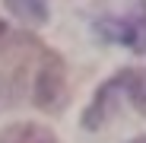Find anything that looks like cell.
<instances>
[{
	"instance_id": "1",
	"label": "cell",
	"mask_w": 146,
	"mask_h": 143,
	"mask_svg": "<svg viewBox=\"0 0 146 143\" xmlns=\"http://www.w3.org/2000/svg\"><path fill=\"white\" fill-rule=\"evenodd\" d=\"M124 99L130 102L143 118H146V67H130V70H121V73H114L111 80H105L99 86V92H95L92 105L86 108L83 114V127L86 130H95L105 124V118L114 111V102Z\"/></svg>"
},
{
	"instance_id": "3",
	"label": "cell",
	"mask_w": 146,
	"mask_h": 143,
	"mask_svg": "<svg viewBox=\"0 0 146 143\" xmlns=\"http://www.w3.org/2000/svg\"><path fill=\"white\" fill-rule=\"evenodd\" d=\"M95 32L105 41H117L124 48L146 54V10H137L130 16H105L95 22Z\"/></svg>"
},
{
	"instance_id": "7",
	"label": "cell",
	"mask_w": 146,
	"mask_h": 143,
	"mask_svg": "<svg viewBox=\"0 0 146 143\" xmlns=\"http://www.w3.org/2000/svg\"><path fill=\"white\" fill-rule=\"evenodd\" d=\"M130 143H146V137H137V140H130Z\"/></svg>"
},
{
	"instance_id": "4",
	"label": "cell",
	"mask_w": 146,
	"mask_h": 143,
	"mask_svg": "<svg viewBox=\"0 0 146 143\" xmlns=\"http://www.w3.org/2000/svg\"><path fill=\"white\" fill-rule=\"evenodd\" d=\"M0 143H57V137L41 124H13L0 134Z\"/></svg>"
},
{
	"instance_id": "6",
	"label": "cell",
	"mask_w": 146,
	"mask_h": 143,
	"mask_svg": "<svg viewBox=\"0 0 146 143\" xmlns=\"http://www.w3.org/2000/svg\"><path fill=\"white\" fill-rule=\"evenodd\" d=\"M7 35H10V29H7V22H3V19H0V41H3Z\"/></svg>"
},
{
	"instance_id": "5",
	"label": "cell",
	"mask_w": 146,
	"mask_h": 143,
	"mask_svg": "<svg viewBox=\"0 0 146 143\" xmlns=\"http://www.w3.org/2000/svg\"><path fill=\"white\" fill-rule=\"evenodd\" d=\"M7 10L16 13L22 22H32V26H41L48 22V0H3Z\"/></svg>"
},
{
	"instance_id": "2",
	"label": "cell",
	"mask_w": 146,
	"mask_h": 143,
	"mask_svg": "<svg viewBox=\"0 0 146 143\" xmlns=\"http://www.w3.org/2000/svg\"><path fill=\"white\" fill-rule=\"evenodd\" d=\"M29 95L38 108H48V111H54L67 102V70H64V57L57 51H51V48L44 51Z\"/></svg>"
}]
</instances>
